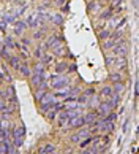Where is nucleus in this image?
<instances>
[{"label":"nucleus","instance_id":"obj_8","mask_svg":"<svg viewBox=\"0 0 139 154\" xmlns=\"http://www.w3.org/2000/svg\"><path fill=\"white\" fill-rule=\"evenodd\" d=\"M82 121L87 122V124H93L95 122V115L90 113V115H85V118H82Z\"/></svg>","mask_w":139,"mask_h":154},{"label":"nucleus","instance_id":"obj_3","mask_svg":"<svg viewBox=\"0 0 139 154\" xmlns=\"http://www.w3.org/2000/svg\"><path fill=\"white\" fill-rule=\"evenodd\" d=\"M40 103H41V108H43V110H46V108H48L49 105H52V103H54V95H52V94H49V92L43 94L41 100H40Z\"/></svg>","mask_w":139,"mask_h":154},{"label":"nucleus","instance_id":"obj_5","mask_svg":"<svg viewBox=\"0 0 139 154\" xmlns=\"http://www.w3.org/2000/svg\"><path fill=\"white\" fill-rule=\"evenodd\" d=\"M82 124H84V121H82V118H81L79 115L73 116L71 121H70V125H71V127H79V125H82Z\"/></svg>","mask_w":139,"mask_h":154},{"label":"nucleus","instance_id":"obj_9","mask_svg":"<svg viewBox=\"0 0 139 154\" xmlns=\"http://www.w3.org/2000/svg\"><path fill=\"white\" fill-rule=\"evenodd\" d=\"M52 151H54V146H52V145H46L44 148H41V151H40V152H41V154H49Z\"/></svg>","mask_w":139,"mask_h":154},{"label":"nucleus","instance_id":"obj_7","mask_svg":"<svg viewBox=\"0 0 139 154\" xmlns=\"http://www.w3.org/2000/svg\"><path fill=\"white\" fill-rule=\"evenodd\" d=\"M57 79H52V86L54 88H60L62 84H67V79L65 78H60V76H55Z\"/></svg>","mask_w":139,"mask_h":154},{"label":"nucleus","instance_id":"obj_6","mask_svg":"<svg viewBox=\"0 0 139 154\" xmlns=\"http://www.w3.org/2000/svg\"><path fill=\"white\" fill-rule=\"evenodd\" d=\"M109 111H111V105L109 103H101L98 106V113H100V115H108Z\"/></svg>","mask_w":139,"mask_h":154},{"label":"nucleus","instance_id":"obj_10","mask_svg":"<svg viewBox=\"0 0 139 154\" xmlns=\"http://www.w3.org/2000/svg\"><path fill=\"white\" fill-rule=\"evenodd\" d=\"M7 152H8V154H17L16 149H13V148H11L10 145H8V148H7Z\"/></svg>","mask_w":139,"mask_h":154},{"label":"nucleus","instance_id":"obj_2","mask_svg":"<svg viewBox=\"0 0 139 154\" xmlns=\"http://www.w3.org/2000/svg\"><path fill=\"white\" fill-rule=\"evenodd\" d=\"M96 129L98 132H109V130H112V122L109 118H104L103 121L96 122Z\"/></svg>","mask_w":139,"mask_h":154},{"label":"nucleus","instance_id":"obj_11","mask_svg":"<svg viewBox=\"0 0 139 154\" xmlns=\"http://www.w3.org/2000/svg\"><path fill=\"white\" fill-rule=\"evenodd\" d=\"M0 108H2V110H5V102H0Z\"/></svg>","mask_w":139,"mask_h":154},{"label":"nucleus","instance_id":"obj_1","mask_svg":"<svg viewBox=\"0 0 139 154\" xmlns=\"http://www.w3.org/2000/svg\"><path fill=\"white\" fill-rule=\"evenodd\" d=\"M103 97L108 100L106 103H109L111 106H114L115 103H117V95L112 92V89H111V88H104V89H103Z\"/></svg>","mask_w":139,"mask_h":154},{"label":"nucleus","instance_id":"obj_4","mask_svg":"<svg viewBox=\"0 0 139 154\" xmlns=\"http://www.w3.org/2000/svg\"><path fill=\"white\" fill-rule=\"evenodd\" d=\"M24 134H25L24 127H17V129H14L13 137H14V145H16V146H19V145L22 143V138H24Z\"/></svg>","mask_w":139,"mask_h":154}]
</instances>
